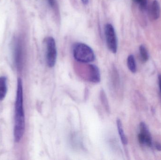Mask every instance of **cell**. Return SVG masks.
I'll return each mask as SVG.
<instances>
[{
	"label": "cell",
	"instance_id": "obj_11",
	"mask_svg": "<svg viewBox=\"0 0 161 160\" xmlns=\"http://www.w3.org/2000/svg\"><path fill=\"white\" fill-rule=\"evenodd\" d=\"M128 68L130 72L133 73H136L137 71V65L134 56L132 54L129 55L127 60Z\"/></svg>",
	"mask_w": 161,
	"mask_h": 160
},
{
	"label": "cell",
	"instance_id": "obj_1",
	"mask_svg": "<svg viewBox=\"0 0 161 160\" xmlns=\"http://www.w3.org/2000/svg\"><path fill=\"white\" fill-rule=\"evenodd\" d=\"M14 137L16 142H19L23 136L25 129V117L23 104V89L22 82L18 80L17 94L15 106Z\"/></svg>",
	"mask_w": 161,
	"mask_h": 160
},
{
	"label": "cell",
	"instance_id": "obj_6",
	"mask_svg": "<svg viewBox=\"0 0 161 160\" xmlns=\"http://www.w3.org/2000/svg\"><path fill=\"white\" fill-rule=\"evenodd\" d=\"M140 133L138 135V141L141 144L151 147L153 144L152 138L148 128L144 122H141L140 125Z\"/></svg>",
	"mask_w": 161,
	"mask_h": 160
},
{
	"label": "cell",
	"instance_id": "obj_5",
	"mask_svg": "<svg viewBox=\"0 0 161 160\" xmlns=\"http://www.w3.org/2000/svg\"><path fill=\"white\" fill-rule=\"evenodd\" d=\"M105 34L109 50L113 53H116L117 51V37L115 30L110 23H108L105 26Z\"/></svg>",
	"mask_w": 161,
	"mask_h": 160
},
{
	"label": "cell",
	"instance_id": "obj_8",
	"mask_svg": "<svg viewBox=\"0 0 161 160\" xmlns=\"http://www.w3.org/2000/svg\"><path fill=\"white\" fill-rule=\"evenodd\" d=\"M150 14L153 19L157 20L160 16V6L159 3L157 0H154L150 9Z\"/></svg>",
	"mask_w": 161,
	"mask_h": 160
},
{
	"label": "cell",
	"instance_id": "obj_7",
	"mask_svg": "<svg viewBox=\"0 0 161 160\" xmlns=\"http://www.w3.org/2000/svg\"><path fill=\"white\" fill-rule=\"evenodd\" d=\"M89 80L94 83L100 82L101 79L100 70L97 66L94 65H89Z\"/></svg>",
	"mask_w": 161,
	"mask_h": 160
},
{
	"label": "cell",
	"instance_id": "obj_9",
	"mask_svg": "<svg viewBox=\"0 0 161 160\" xmlns=\"http://www.w3.org/2000/svg\"><path fill=\"white\" fill-rule=\"evenodd\" d=\"M116 125H117V130H118V132L119 133L121 142L124 145H126L128 144L127 138L125 134L122 121L120 119L118 118L116 120Z\"/></svg>",
	"mask_w": 161,
	"mask_h": 160
},
{
	"label": "cell",
	"instance_id": "obj_16",
	"mask_svg": "<svg viewBox=\"0 0 161 160\" xmlns=\"http://www.w3.org/2000/svg\"><path fill=\"white\" fill-rule=\"evenodd\" d=\"M155 147L158 151H161V144L160 143L156 142L155 143Z\"/></svg>",
	"mask_w": 161,
	"mask_h": 160
},
{
	"label": "cell",
	"instance_id": "obj_18",
	"mask_svg": "<svg viewBox=\"0 0 161 160\" xmlns=\"http://www.w3.org/2000/svg\"><path fill=\"white\" fill-rule=\"evenodd\" d=\"M81 1L82 3L85 5H87L89 3V0H81Z\"/></svg>",
	"mask_w": 161,
	"mask_h": 160
},
{
	"label": "cell",
	"instance_id": "obj_13",
	"mask_svg": "<svg viewBox=\"0 0 161 160\" xmlns=\"http://www.w3.org/2000/svg\"><path fill=\"white\" fill-rule=\"evenodd\" d=\"M100 96L102 104L104 105L105 109L107 111H109V107L108 103V100L106 97V94L103 90H102L100 92Z\"/></svg>",
	"mask_w": 161,
	"mask_h": 160
},
{
	"label": "cell",
	"instance_id": "obj_2",
	"mask_svg": "<svg viewBox=\"0 0 161 160\" xmlns=\"http://www.w3.org/2000/svg\"><path fill=\"white\" fill-rule=\"evenodd\" d=\"M73 53L75 59L80 63H90L95 59V55L92 49L83 43H75L74 46Z\"/></svg>",
	"mask_w": 161,
	"mask_h": 160
},
{
	"label": "cell",
	"instance_id": "obj_4",
	"mask_svg": "<svg viewBox=\"0 0 161 160\" xmlns=\"http://www.w3.org/2000/svg\"><path fill=\"white\" fill-rule=\"evenodd\" d=\"M46 44V62L49 67L53 68L55 65L57 58L56 44L54 39L52 37L47 38Z\"/></svg>",
	"mask_w": 161,
	"mask_h": 160
},
{
	"label": "cell",
	"instance_id": "obj_12",
	"mask_svg": "<svg viewBox=\"0 0 161 160\" xmlns=\"http://www.w3.org/2000/svg\"><path fill=\"white\" fill-rule=\"evenodd\" d=\"M140 56L142 62H147L149 59V54L146 47L144 45H141L139 49Z\"/></svg>",
	"mask_w": 161,
	"mask_h": 160
},
{
	"label": "cell",
	"instance_id": "obj_10",
	"mask_svg": "<svg viewBox=\"0 0 161 160\" xmlns=\"http://www.w3.org/2000/svg\"><path fill=\"white\" fill-rule=\"evenodd\" d=\"M7 92V79L5 77H0V101L3 100L6 95Z\"/></svg>",
	"mask_w": 161,
	"mask_h": 160
},
{
	"label": "cell",
	"instance_id": "obj_14",
	"mask_svg": "<svg viewBox=\"0 0 161 160\" xmlns=\"http://www.w3.org/2000/svg\"><path fill=\"white\" fill-rule=\"evenodd\" d=\"M132 1L138 4L142 9H146L147 6V0H132Z\"/></svg>",
	"mask_w": 161,
	"mask_h": 160
},
{
	"label": "cell",
	"instance_id": "obj_15",
	"mask_svg": "<svg viewBox=\"0 0 161 160\" xmlns=\"http://www.w3.org/2000/svg\"><path fill=\"white\" fill-rule=\"evenodd\" d=\"M48 3L51 7L53 8L55 4V0H48Z\"/></svg>",
	"mask_w": 161,
	"mask_h": 160
},
{
	"label": "cell",
	"instance_id": "obj_3",
	"mask_svg": "<svg viewBox=\"0 0 161 160\" xmlns=\"http://www.w3.org/2000/svg\"><path fill=\"white\" fill-rule=\"evenodd\" d=\"M20 37L14 38L13 42V56L14 64L17 69L21 70L23 66L25 57V47Z\"/></svg>",
	"mask_w": 161,
	"mask_h": 160
},
{
	"label": "cell",
	"instance_id": "obj_17",
	"mask_svg": "<svg viewBox=\"0 0 161 160\" xmlns=\"http://www.w3.org/2000/svg\"><path fill=\"white\" fill-rule=\"evenodd\" d=\"M158 84L161 93V75H159L158 76Z\"/></svg>",
	"mask_w": 161,
	"mask_h": 160
}]
</instances>
